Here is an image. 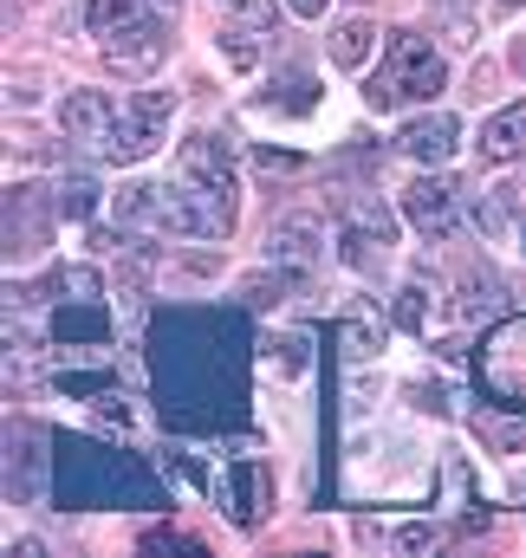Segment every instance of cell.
<instances>
[{"label":"cell","mask_w":526,"mask_h":558,"mask_svg":"<svg viewBox=\"0 0 526 558\" xmlns=\"http://www.w3.org/2000/svg\"><path fill=\"white\" fill-rule=\"evenodd\" d=\"M156 410L176 435H228L248 410V331L241 312L176 305L150 325Z\"/></svg>","instance_id":"1"},{"label":"cell","mask_w":526,"mask_h":558,"mask_svg":"<svg viewBox=\"0 0 526 558\" xmlns=\"http://www.w3.org/2000/svg\"><path fill=\"white\" fill-rule=\"evenodd\" d=\"M52 474H59L52 494H59L65 507H163L156 474H150L136 454L98 448V441H72V435H59Z\"/></svg>","instance_id":"2"},{"label":"cell","mask_w":526,"mask_h":558,"mask_svg":"<svg viewBox=\"0 0 526 558\" xmlns=\"http://www.w3.org/2000/svg\"><path fill=\"white\" fill-rule=\"evenodd\" d=\"M118 215L136 221V228L189 234V241H228V228H235V189L182 175V182H163V189H124Z\"/></svg>","instance_id":"3"},{"label":"cell","mask_w":526,"mask_h":558,"mask_svg":"<svg viewBox=\"0 0 526 558\" xmlns=\"http://www.w3.org/2000/svg\"><path fill=\"white\" fill-rule=\"evenodd\" d=\"M449 78L442 52L422 39V33H384V65L364 78V105L371 111H396L409 98H435Z\"/></svg>","instance_id":"4"},{"label":"cell","mask_w":526,"mask_h":558,"mask_svg":"<svg viewBox=\"0 0 526 558\" xmlns=\"http://www.w3.org/2000/svg\"><path fill=\"white\" fill-rule=\"evenodd\" d=\"M176 118V92H143L118 111V131H111V162H143L156 143H163V124Z\"/></svg>","instance_id":"5"},{"label":"cell","mask_w":526,"mask_h":558,"mask_svg":"<svg viewBox=\"0 0 526 558\" xmlns=\"http://www.w3.org/2000/svg\"><path fill=\"white\" fill-rule=\"evenodd\" d=\"M46 448H52L46 428H33V422L7 428V500H13V507H33V500L46 494V461H52Z\"/></svg>","instance_id":"6"},{"label":"cell","mask_w":526,"mask_h":558,"mask_svg":"<svg viewBox=\"0 0 526 558\" xmlns=\"http://www.w3.org/2000/svg\"><path fill=\"white\" fill-rule=\"evenodd\" d=\"M163 59H169V26H163V13H143V20H131L124 33L105 39V65L124 72V78H150Z\"/></svg>","instance_id":"7"},{"label":"cell","mask_w":526,"mask_h":558,"mask_svg":"<svg viewBox=\"0 0 526 558\" xmlns=\"http://www.w3.org/2000/svg\"><path fill=\"white\" fill-rule=\"evenodd\" d=\"M345 228H338V241H345V260L351 267H371L384 247L396 241V215L384 202H371V195H345Z\"/></svg>","instance_id":"8"},{"label":"cell","mask_w":526,"mask_h":558,"mask_svg":"<svg viewBox=\"0 0 526 558\" xmlns=\"http://www.w3.org/2000/svg\"><path fill=\"white\" fill-rule=\"evenodd\" d=\"M208 494H215V507H222L235 526H261V513H266V468H261V461H228L222 474H208Z\"/></svg>","instance_id":"9"},{"label":"cell","mask_w":526,"mask_h":558,"mask_svg":"<svg viewBox=\"0 0 526 558\" xmlns=\"http://www.w3.org/2000/svg\"><path fill=\"white\" fill-rule=\"evenodd\" d=\"M481 377H488L494 397H526V318H507V325L488 331Z\"/></svg>","instance_id":"10"},{"label":"cell","mask_w":526,"mask_h":558,"mask_svg":"<svg viewBox=\"0 0 526 558\" xmlns=\"http://www.w3.org/2000/svg\"><path fill=\"white\" fill-rule=\"evenodd\" d=\"M403 215H409V228H416L422 241H449V234L462 228V202H455V189L435 182V175H422V182L403 189Z\"/></svg>","instance_id":"11"},{"label":"cell","mask_w":526,"mask_h":558,"mask_svg":"<svg viewBox=\"0 0 526 558\" xmlns=\"http://www.w3.org/2000/svg\"><path fill=\"white\" fill-rule=\"evenodd\" d=\"M52 215H59V208H46V189H33V182L7 189V254H13V260H20V254H39L46 234H52Z\"/></svg>","instance_id":"12"},{"label":"cell","mask_w":526,"mask_h":558,"mask_svg":"<svg viewBox=\"0 0 526 558\" xmlns=\"http://www.w3.org/2000/svg\"><path fill=\"white\" fill-rule=\"evenodd\" d=\"M65 137L72 143H92V149H111V131H118V105L105 92H72L65 111H59Z\"/></svg>","instance_id":"13"},{"label":"cell","mask_w":526,"mask_h":558,"mask_svg":"<svg viewBox=\"0 0 526 558\" xmlns=\"http://www.w3.org/2000/svg\"><path fill=\"white\" fill-rule=\"evenodd\" d=\"M325 247V215H279L273 234H266V254L286 260V267H312Z\"/></svg>","instance_id":"14"},{"label":"cell","mask_w":526,"mask_h":558,"mask_svg":"<svg viewBox=\"0 0 526 558\" xmlns=\"http://www.w3.org/2000/svg\"><path fill=\"white\" fill-rule=\"evenodd\" d=\"M455 118L449 111H429V118H409L403 131H396V149L409 156V162H449V149H455Z\"/></svg>","instance_id":"15"},{"label":"cell","mask_w":526,"mask_h":558,"mask_svg":"<svg viewBox=\"0 0 526 558\" xmlns=\"http://www.w3.org/2000/svg\"><path fill=\"white\" fill-rule=\"evenodd\" d=\"M52 338L59 344H111V312L105 299H65L52 312Z\"/></svg>","instance_id":"16"},{"label":"cell","mask_w":526,"mask_h":558,"mask_svg":"<svg viewBox=\"0 0 526 558\" xmlns=\"http://www.w3.org/2000/svg\"><path fill=\"white\" fill-rule=\"evenodd\" d=\"M182 175L215 182V189H235V149L215 137V131H195V137L182 143Z\"/></svg>","instance_id":"17"},{"label":"cell","mask_w":526,"mask_h":558,"mask_svg":"<svg viewBox=\"0 0 526 558\" xmlns=\"http://www.w3.org/2000/svg\"><path fill=\"white\" fill-rule=\"evenodd\" d=\"M481 162H521L526 156V98L521 105H507V111H494L488 124H481Z\"/></svg>","instance_id":"18"},{"label":"cell","mask_w":526,"mask_h":558,"mask_svg":"<svg viewBox=\"0 0 526 558\" xmlns=\"http://www.w3.org/2000/svg\"><path fill=\"white\" fill-rule=\"evenodd\" d=\"M254 105H261V111H286V118H306V111H319V78L299 72V65H286Z\"/></svg>","instance_id":"19"},{"label":"cell","mask_w":526,"mask_h":558,"mask_svg":"<svg viewBox=\"0 0 526 558\" xmlns=\"http://www.w3.org/2000/svg\"><path fill=\"white\" fill-rule=\"evenodd\" d=\"M501 292H507L501 279L475 267V274L462 279V286H455V318H462V325H481L488 312H501Z\"/></svg>","instance_id":"20"},{"label":"cell","mask_w":526,"mask_h":558,"mask_svg":"<svg viewBox=\"0 0 526 558\" xmlns=\"http://www.w3.org/2000/svg\"><path fill=\"white\" fill-rule=\"evenodd\" d=\"M325 46H332V65H345V72H358V65L371 59V46H378V33H371V20H345V26H338V33H332Z\"/></svg>","instance_id":"21"},{"label":"cell","mask_w":526,"mask_h":558,"mask_svg":"<svg viewBox=\"0 0 526 558\" xmlns=\"http://www.w3.org/2000/svg\"><path fill=\"white\" fill-rule=\"evenodd\" d=\"M150 13V0H92L85 7V33H98V39H111V33H124L131 20Z\"/></svg>","instance_id":"22"},{"label":"cell","mask_w":526,"mask_h":558,"mask_svg":"<svg viewBox=\"0 0 526 558\" xmlns=\"http://www.w3.org/2000/svg\"><path fill=\"white\" fill-rule=\"evenodd\" d=\"M52 208H59L65 221H92V215H98V182H92V175H59Z\"/></svg>","instance_id":"23"},{"label":"cell","mask_w":526,"mask_h":558,"mask_svg":"<svg viewBox=\"0 0 526 558\" xmlns=\"http://www.w3.org/2000/svg\"><path fill=\"white\" fill-rule=\"evenodd\" d=\"M286 292H299V274H254V279H241V305H248V312L279 305Z\"/></svg>","instance_id":"24"},{"label":"cell","mask_w":526,"mask_h":558,"mask_svg":"<svg viewBox=\"0 0 526 558\" xmlns=\"http://www.w3.org/2000/svg\"><path fill=\"white\" fill-rule=\"evenodd\" d=\"M222 52H228V65H235V72H254V59H261L254 26H228V33H222Z\"/></svg>","instance_id":"25"},{"label":"cell","mask_w":526,"mask_h":558,"mask_svg":"<svg viewBox=\"0 0 526 558\" xmlns=\"http://www.w3.org/2000/svg\"><path fill=\"white\" fill-rule=\"evenodd\" d=\"M52 384H59L65 397H105V390H111V371H59Z\"/></svg>","instance_id":"26"},{"label":"cell","mask_w":526,"mask_h":558,"mask_svg":"<svg viewBox=\"0 0 526 558\" xmlns=\"http://www.w3.org/2000/svg\"><path fill=\"white\" fill-rule=\"evenodd\" d=\"M332 338H338V344H345V357H351V364H358V357H371V351H378V331H371V325H358V318H345V325H338V331H332Z\"/></svg>","instance_id":"27"},{"label":"cell","mask_w":526,"mask_h":558,"mask_svg":"<svg viewBox=\"0 0 526 558\" xmlns=\"http://www.w3.org/2000/svg\"><path fill=\"white\" fill-rule=\"evenodd\" d=\"M261 351L286 371V377H299V371H306V338H266Z\"/></svg>","instance_id":"28"},{"label":"cell","mask_w":526,"mask_h":558,"mask_svg":"<svg viewBox=\"0 0 526 558\" xmlns=\"http://www.w3.org/2000/svg\"><path fill=\"white\" fill-rule=\"evenodd\" d=\"M52 292H65V299H98V274H92V267H59V274H52Z\"/></svg>","instance_id":"29"},{"label":"cell","mask_w":526,"mask_h":558,"mask_svg":"<svg viewBox=\"0 0 526 558\" xmlns=\"http://www.w3.org/2000/svg\"><path fill=\"white\" fill-rule=\"evenodd\" d=\"M396 325L403 331H422V286H403L396 292Z\"/></svg>","instance_id":"30"},{"label":"cell","mask_w":526,"mask_h":558,"mask_svg":"<svg viewBox=\"0 0 526 558\" xmlns=\"http://www.w3.org/2000/svg\"><path fill=\"white\" fill-rule=\"evenodd\" d=\"M143 546H150V553H202V546H195L189 533H150Z\"/></svg>","instance_id":"31"},{"label":"cell","mask_w":526,"mask_h":558,"mask_svg":"<svg viewBox=\"0 0 526 558\" xmlns=\"http://www.w3.org/2000/svg\"><path fill=\"white\" fill-rule=\"evenodd\" d=\"M261 169H266V175H279V169H299V156H292V149H261Z\"/></svg>","instance_id":"32"},{"label":"cell","mask_w":526,"mask_h":558,"mask_svg":"<svg viewBox=\"0 0 526 558\" xmlns=\"http://www.w3.org/2000/svg\"><path fill=\"white\" fill-rule=\"evenodd\" d=\"M241 20L248 26H273V0H241Z\"/></svg>","instance_id":"33"},{"label":"cell","mask_w":526,"mask_h":558,"mask_svg":"<svg viewBox=\"0 0 526 558\" xmlns=\"http://www.w3.org/2000/svg\"><path fill=\"white\" fill-rule=\"evenodd\" d=\"M286 7H292L299 20H325V7H332V0H286Z\"/></svg>","instance_id":"34"},{"label":"cell","mask_w":526,"mask_h":558,"mask_svg":"<svg viewBox=\"0 0 526 558\" xmlns=\"http://www.w3.org/2000/svg\"><path fill=\"white\" fill-rule=\"evenodd\" d=\"M150 13H163V20H169V13H176V0H150Z\"/></svg>","instance_id":"35"},{"label":"cell","mask_w":526,"mask_h":558,"mask_svg":"<svg viewBox=\"0 0 526 558\" xmlns=\"http://www.w3.org/2000/svg\"><path fill=\"white\" fill-rule=\"evenodd\" d=\"M514 72H526V39L514 46Z\"/></svg>","instance_id":"36"},{"label":"cell","mask_w":526,"mask_h":558,"mask_svg":"<svg viewBox=\"0 0 526 558\" xmlns=\"http://www.w3.org/2000/svg\"><path fill=\"white\" fill-rule=\"evenodd\" d=\"M501 7H521V0H501Z\"/></svg>","instance_id":"37"}]
</instances>
